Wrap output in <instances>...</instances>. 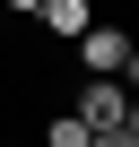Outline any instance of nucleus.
Listing matches in <instances>:
<instances>
[{
  "mask_svg": "<svg viewBox=\"0 0 139 147\" xmlns=\"http://www.w3.org/2000/svg\"><path fill=\"white\" fill-rule=\"evenodd\" d=\"M70 43H78V69H87V78H113V69H122V52H130V26L87 18V35H70Z\"/></svg>",
  "mask_w": 139,
  "mask_h": 147,
  "instance_id": "f257e3e1",
  "label": "nucleus"
},
{
  "mask_svg": "<svg viewBox=\"0 0 139 147\" xmlns=\"http://www.w3.org/2000/svg\"><path fill=\"white\" fill-rule=\"evenodd\" d=\"M122 104H130L122 78H78V104H70V113H78L87 130H122Z\"/></svg>",
  "mask_w": 139,
  "mask_h": 147,
  "instance_id": "f03ea898",
  "label": "nucleus"
},
{
  "mask_svg": "<svg viewBox=\"0 0 139 147\" xmlns=\"http://www.w3.org/2000/svg\"><path fill=\"white\" fill-rule=\"evenodd\" d=\"M35 18H44V35H52V43H70V35H87V18H96V0H44Z\"/></svg>",
  "mask_w": 139,
  "mask_h": 147,
  "instance_id": "7ed1b4c3",
  "label": "nucleus"
},
{
  "mask_svg": "<svg viewBox=\"0 0 139 147\" xmlns=\"http://www.w3.org/2000/svg\"><path fill=\"white\" fill-rule=\"evenodd\" d=\"M44 147H96V130H87L78 113H70V104H61V113L44 121Z\"/></svg>",
  "mask_w": 139,
  "mask_h": 147,
  "instance_id": "20e7f679",
  "label": "nucleus"
},
{
  "mask_svg": "<svg viewBox=\"0 0 139 147\" xmlns=\"http://www.w3.org/2000/svg\"><path fill=\"white\" fill-rule=\"evenodd\" d=\"M113 78H122V87H139V43L122 52V69H113Z\"/></svg>",
  "mask_w": 139,
  "mask_h": 147,
  "instance_id": "39448f33",
  "label": "nucleus"
},
{
  "mask_svg": "<svg viewBox=\"0 0 139 147\" xmlns=\"http://www.w3.org/2000/svg\"><path fill=\"white\" fill-rule=\"evenodd\" d=\"M96 147H139V138H130V130H96Z\"/></svg>",
  "mask_w": 139,
  "mask_h": 147,
  "instance_id": "423d86ee",
  "label": "nucleus"
},
{
  "mask_svg": "<svg viewBox=\"0 0 139 147\" xmlns=\"http://www.w3.org/2000/svg\"><path fill=\"white\" fill-rule=\"evenodd\" d=\"M122 130H130V138H139V95H130V104H122Z\"/></svg>",
  "mask_w": 139,
  "mask_h": 147,
  "instance_id": "0eeeda50",
  "label": "nucleus"
},
{
  "mask_svg": "<svg viewBox=\"0 0 139 147\" xmlns=\"http://www.w3.org/2000/svg\"><path fill=\"white\" fill-rule=\"evenodd\" d=\"M9 9H26V18H35V9H44V0H9Z\"/></svg>",
  "mask_w": 139,
  "mask_h": 147,
  "instance_id": "6e6552de",
  "label": "nucleus"
}]
</instances>
